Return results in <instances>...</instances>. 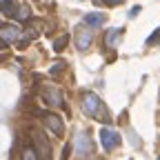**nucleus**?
I'll use <instances>...</instances> for the list:
<instances>
[{
    "label": "nucleus",
    "mask_w": 160,
    "mask_h": 160,
    "mask_svg": "<svg viewBox=\"0 0 160 160\" xmlns=\"http://www.w3.org/2000/svg\"><path fill=\"white\" fill-rule=\"evenodd\" d=\"M22 160H40V158H38V153H36L33 147H25V151H22Z\"/></svg>",
    "instance_id": "12"
},
{
    "label": "nucleus",
    "mask_w": 160,
    "mask_h": 160,
    "mask_svg": "<svg viewBox=\"0 0 160 160\" xmlns=\"http://www.w3.org/2000/svg\"><path fill=\"white\" fill-rule=\"evenodd\" d=\"M102 22H105V16H102V13H98V11H93V13H87V16H85V25H87V27H91V29H93V27H100Z\"/></svg>",
    "instance_id": "8"
},
{
    "label": "nucleus",
    "mask_w": 160,
    "mask_h": 160,
    "mask_svg": "<svg viewBox=\"0 0 160 160\" xmlns=\"http://www.w3.org/2000/svg\"><path fill=\"white\" fill-rule=\"evenodd\" d=\"M5 47H7V40H5L2 36H0V49H5Z\"/></svg>",
    "instance_id": "16"
},
{
    "label": "nucleus",
    "mask_w": 160,
    "mask_h": 160,
    "mask_svg": "<svg viewBox=\"0 0 160 160\" xmlns=\"http://www.w3.org/2000/svg\"><path fill=\"white\" fill-rule=\"evenodd\" d=\"M158 160H160V158H158Z\"/></svg>",
    "instance_id": "19"
},
{
    "label": "nucleus",
    "mask_w": 160,
    "mask_h": 160,
    "mask_svg": "<svg viewBox=\"0 0 160 160\" xmlns=\"http://www.w3.org/2000/svg\"><path fill=\"white\" fill-rule=\"evenodd\" d=\"M0 36H2L7 42H13V40H18L20 31H18L13 25H2V27H0Z\"/></svg>",
    "instance_id": "7"
},
{
    "label": "nucleus",
    "mask_w": 160,
    "mask_h": 160,
    "mask_svg": "<svg viewBox=\"0 0 160 160\" xmlns=\"http://www.w3.org/2000/svg\"><path fill=\"white\" fill-rule=\"evenodd\" d=\"M158 40H160V29H156V33L147 38V45H156V42H158Z\"/></svg>",
    "instance_id": "13"
},
{
    "label": "nucleus",
    "mask_w": 160,
    "mask_h": 160,
    "mask_svg": "<svg viewBox=\"0 0 160 160\" xmlns=\"http://www.w3.org/2000/svg\"><path fill=\"white\" fill-rule=\"evenodd\" d=\"M45 100L49 105H62V96H60V91H56L53 87H47L45 89Z\"/></svg>",
    "instance_id": "9"
},
{
    "label": "nucleus",
    "mask_w": 160,
    "mask_h": 160,
    "mask_svg": "<svg viewBox=\"0 0 160 160\" xmlns=\"http://www.w3.org/2000/svg\"><path fill=\"white\" fill-rule=\"evenodd\" d=\"M67 156H69V147H65V151H62V160H67Z\"/></svg>",
    "instance_id": "17"
},
{
    "label": "nucleus",
    "mask_w": 160,
    "mask_h": 160,
    "mask_svg": "<svg viewBox=\"0 0 160 160\" xmlns=\"http://www.w3.org/2000/svg\"><path fill=\"white\" fill-rule=\"evenodd\" d=\"M91 40H93V31H91V29H82V31L76 36V47H78L80 51H87L89 45H91Z\"/></svg>",
    "instance_id": "6"
},
{
    "label": "nucleus",
    "mask_w": 160,
    "mask_h": 160,
    "mask_svg": "<svg viewBox=\"0 0 160 160\" xmlns=\"http://www.w3.org/2000/svg\"><path fill=\"white\" fill-rule=\"evenodd\" d=\"M42 118H45V125H47L56 136H62V133H65V125H62V120H60L56 113H45Z\"/></svg>",
    "instance_id": "5"
},
{
    "label": "nucleus",
    "mask_w": 160,
    "mask_h": 160,
    "mask_svg": "<svg viewBox=\"0 0 160 160\" xmlns=\"http://www.w3.org/2000/svg\"><path fill=\"white\" fill-rule=\"evenodd\" d=\"M120 36H122V29H109L107 31V36H105V42H107V47H116L118 45V40H120Z\"/></svg>",
    "instance_id": "10"
},
{
    "label": "nucleus",
    "mask_w": 160,
    "mask_h": 160,
    "mask_svg": "<svg viewBox=\"0 0 160 160\" xmlns=\"http://www.w3.org/2000/svg\"><path fill=\"white\" fill-rule=\"evenodd\" d=\"M102 2H107V5H111V7H113V5H120L122 0H102Z\"/></svg>",
    "instance_id": "15"
},
{
    "label": "nucleus",
    "mask_w": 160,
    "mask_h": 160,
    "mask_svg": "<svg viewBox=\"0 0 160 160\" xmlns=\"http://www.w3.org/2000/svg\"><path fill=\"white\" fill-rule=\"evenodd\" d=\"M138 13H140V7H133V9H131V13H129V18H136Z\"/></svg>",
    "instance_id": "14"
},
{
    "label": "nucleus",
    "mask_w": 160,
    "mask_h": 160,
    "mask_svg": "<svg viewBox=\"0 0 160 160\" xmlns=\"http://www.w3.org/2000/svg\"><path fill=\"white\" fill-rule=\"evenodd\" d=\"M33 142H36V153L40 160H51V147H49V140L42 133H33Z\"/></svg>",
    "instance_id": "4"
},
{
    "label": "nucleus",
    "mask_w": 160,
    "mask_h": 160,
    "mask_svg": "<svg viewBox=\"0 0 160 160\" xmlns=\"http://www.w3.org/2000/svg\"><path fill=\"white\" fill-rule=\"evenodd\" d=\"M100 142H102V149L111 151V149H116L120 145V133L116 129H111V127H102L100 129Z\"/></svg>",
    "instance_id": "2"
},
{
    "label": "nucleus",
    "mask_w": 160,
    "mask_h": 160,
    "mask_svg": "<svg viewBox=\"0 0 160 160\" xmlns=\"http://www.w3.org/2000/svg\"><path fill=\"white\" fill-rule=\"evenodd\" d=\"M82 111L87 116H96V118H102V111H105V105L100 102V98L91 91H87L82 96Z\"/></svg>",
    "instance_id": "1"
},
{
    "label": "nucleus",
    "mask_w": 160,
    "mask_h": 160,
    "mask_svg": "<svg viewBox=\"0 0 160 160\" xmlns=\"http://www.w3.org/2000/svg\"><path fill=\"white\" fill-rule=\"evenodd\" d=\"M67 42H69V36L65 33V36H60V38L53 40V49H56V51H62V49L67 47Z\"/></svg>",
    "instance_id": "11"
},
{
    "label": "nucleus",
    "mask_w": 160,
    "mask_h": 160,
    "mask_svg": "<svg viewBox=\"0 0 160 160\" xmlns=\"http://www.w3.org/2000/svg\"><path fill=\"white\" fill-rule=\"evenodd\" d=\"M73 147H76V153H78L80 158L89 156V153L93 151V142H91L89 133H87V131H80V133L76 136V142H73Z\"/></svg>",
    "instance_id": "3"
},
{
    "label": "nucleus",
    "mask_w": 160,
    "mask_h": 160,
    "mask_svg": "<svg viewBox=\"0 0 160 160\" xmlns=\"http://www.w3.org/2000/svg\"><path fill=\"white\" fill-rule=\"evenodd\" d=\"M5 2H9V0H0V5H5Z\"/></svg>",
    "instance_id": "18"
}]
</instances>
